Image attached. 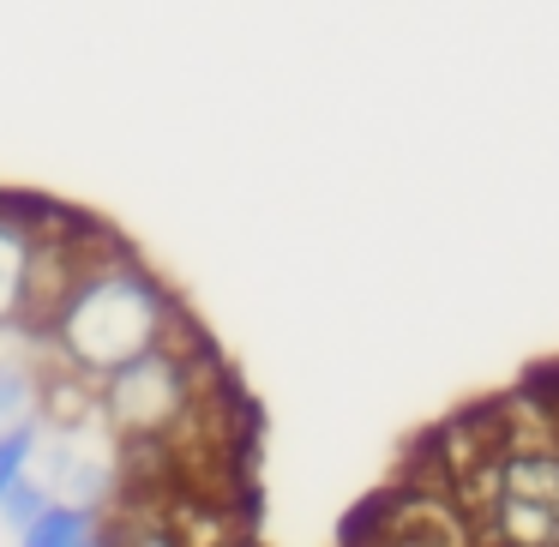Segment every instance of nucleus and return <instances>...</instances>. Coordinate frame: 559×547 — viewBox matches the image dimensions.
<instances>
[{
    "mask_svg": "<svg viewBox=\"0 0 559 547\" xmlns=\"http://www.w3.org/2000/svg\"><path fill=\"white\" fill-rule=\"evenodd\" d=\"M157 319H163V295L151 289V283L127 277V271H115V277L79 283L61 301V313H55V331H61L67 349L85 367L115 373L121 361H133V355L151 349Z\"/></svg>",
    "mask_w": 559,
    "mask_h": 547,
    "instance_id": "obj_1",
    "label": "nucleus"
},
{
    "mask_svg": "<svg viewBox=\"0 0 559 547\" xmlns=\"http://www.w3.org/2000/svg\"><path fill=\"white\" fill-rule=\"evenodd\" d=\"M13 205L19 199H0V319L19 313V301L31 295V253H37V241L13 223Z\"/></svg>",
    "mask_w": 559,
    "mask_h": 547,
    "instance_id": "obj_3",
    "label": "nucleus"
},
{
    "mask_svg": "<svg viewBox=\"0 0 559 547\" xmlns=\"http://www.w3.org/2000/svg\"><path fill=\"white\" fill-rule=\"evenodd\" d=\"M85 535H91V523L79 506H43L37 518L19 530V547H79Z\"/></svg>",
    "mask_w": 559,
    "mask_h": 547,
    "instance_id": "obj_4",
    "label": "nucleus"
},
{
    "mask_svg": "<svg viewBox=\"0 0 559 547\" xmlns=\"http://www.w3.org/2000/svg\"><path fill=\"white\" fill-rule=\"evenodd\" d=\"M31 451H37V427H31V421H19V427H7V433H0V494L25 475Z\"/></svg>",
    "mask_w": 559,
    "mask_h": 547,
    "instance_id": "obj_5",
    "label": "nucleus"
},
{
    "mask_svg": "<svg viewBox=\"0 0 559 547\" xmlns=\"http://www.w3.org/2000/svg\"><path fill=\"white\" fill-rule=\"evenodd\" d=\"M530 385H535V391H547V397H559V367H547V373L535 367V373H530Z\"/></svg>",
    "mask_w": 559,
    "mask_h": 547,
    "instance_id": "obj_7",
    "label": "nucleus"
},
{
    "mask_svg": "<svg viewBox=\"0 0 559 547\" xmlns=\"http://www.w3.org/2000/svg\"><path fill=\"white\" fill-rule=\"evenodd\" d=\"M487 523L499 547H559V451H499L487 463Z\"/></svg>",
    "mask_w": 559,
    "mask_h": 547,
    "instance_id": "obj_2",
    "label": "nucleus"
},
{
    "mask_svg": "<svg viewBox=\"0 0 559 547\" xmlns=\"http://www.w3.org/2000/svg\"><path fill=\"white\" fill-rule=\"evenodd\" d=\"M43 506H49V487H43V481H31V475H19V481L7 487V494H0V518L13 523V530H25V523L37 518Z\"/></svg>",
    "mask_w": 559,
    "mask_h": 547,
    "instance_id": "obj_6",
    "label": "nucleus"
},
{
    "mask_svg": "<svg viewBox=\"0 0 559 547\" xmlns=\"http://www.w3.org/2000/svg\"><path fill=\"white\" fill-rule=\"evenodd\" d=\"M7 403H19V379L0 373V409H7Z\"/></svg>",
    "mask_w": 559,
    "mask_h": 547,
    "instance_id": "obj_8",
    "label": "nucleus"
}]
</instances>
